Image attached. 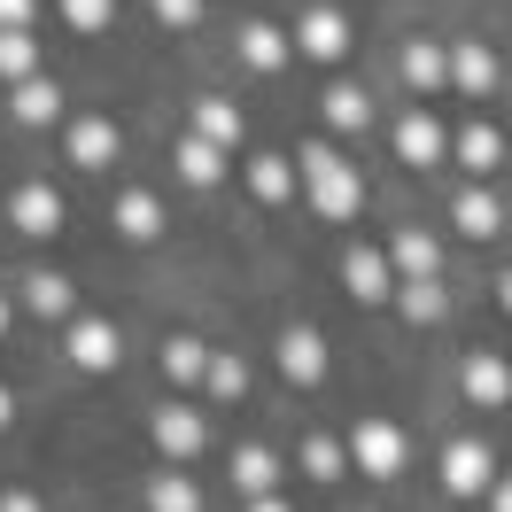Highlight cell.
I'll return each mask as SVG.
<instances>
[{
	"instance_id": "obj_1",
	"label": "cell",
	"mask_w": 512,
	"mask_h": 512,
	"mask_svg": "<svg viewBox=\"0 0 512 512\" xmlns=\"http://www.w3.org/2000/svg\"><path fill=\"white\" fill-rule=\"evenodd\" d=\"M303 187H311V202H319V218H357V202H365V187H357V171L342 156H334V148H303Z\"/></svg>"
},
{
	"instance_id": "obj_2",
	"label": "cell",
	"mask_w": 512,
	"mask_h": 512,
	"mask_svg": "<svg viewBox=\"0 0 512 512\" xmlns=\"http://www.w3.org/2000/svg\"><path fill=\"white\" fill-rule=\"evenodd\" d=\"M404 458H412V443H404L396 419H357V427H350V474L396 481V474H404Z\"/></svg>"
},
{
	"instance_id": "obj_3",
	"label": "cell",
	"mask_w": 512,
	"mask_h": 512,
	"mask_svg": "<svg viewBox=\"0 0 512 512\" xmlns=\"http://www.w3.org/2000/svg\"><path fill=\"white\" fill-rule=\"evenodd\" d=\"M63 357L78 373H109V365H117V326L109 319H70L63 326Z\"/></svg>"
},
{
	"instance_id": "obj_4",
	"label": "cell",
	"mask_w": 512,
	"mask_h": 512,
	"mask_svg": "<svg viewBox=\"0 0 512 512\" xmlns=\"http://www.w3.org/2000/svg\"><path fill=\"white\" fill-rule=\"evenodd\" d=\"M489 481H497L489 443H450V450H443V489H450V497H481Z\"/></svg>"
},
{
	"instance_id": "obj_5",
	"label": "cell",
	"mask_w": 512,
	"mask_h": 512,
	"mask_svg": "<svg viewBox=\"0 0 512 512\" xmlns=\"http://www.w3.org/2000/svg\"><path fill=\"white\" fill-rule=\"evenodd\" d=\"M458 388L474 396L481 412H497V404H512V365L497 350H474V357H466V373H458Z\"/></svg>"
},
{
	"instance_id": "obj_6",
	"label": "cell",
	"mask_w": 512,
	"mask_h": 512,
	"mask_svg": "<svg viewBox=\"0 0 512 512\" xmlns=\"http://www.w3.org/2000/svg\"><path fill=\"white\" fill-rule=\"evenodd\" d=\"M202 412H187V404H163L156 412V450H163V466H187L194 450H202Z\"/></svg>"
},
{
	"instance_id": "obj_7",
	"label": "cell",
	"mask_w": 512,
	"mask_h": 512,
	"mask_svg": "<svg viewBox=\"0 0 512 512\" xmlns=\"http://www.w3.org/2000/svg\"><path fill=\"white\" fill-rule=\"evenodd\" d=\"M8 225H16V233H39V241L63 233V194L55 187H16L8 194Z\"/></svg>"
},
{
	"instance_id": "obj_8",
	"label": "cell",
	"mask_w": 512,
	"mask_h": 512,
	"mask_svg": "<svg viewBox=\"0 0 512 512\" xmlns=\"http://www.w3.org/2000/svg\"><path fill=\"white\" fill-rule=\"evenodd\" d=\"M280 373H288L295 388H319L326 381V342L311 334V326H288V334H280Z\"/></svg>"
},
{
	"instance_id": "obj_9",
	"label": "cell",
	"mask_w": 512,
	"mask_h": 512,
	"mask_svg": "<svg viewBox=\"0 0 512 512\" xmlns=\"http://www.w3.org/2000/svg\"><path fill=\"white\" fill-rule=\"evenodd\" d=\"M24 311H32V319L70 326V319H78V288H70L63 272H32V280H24Z\"/></svg>"
},
{
	"instance_id": "obj_10",
	"label": "cell",
	"mask_w": 512,
	"mask_h": 512,
	"mask_svg": "<svg viewBox=\"0 0 512 512\" xmlns=\"http://www.w3.org/2000/svg\"><path fill=\"white\" fill-rule=\"evenodd\" d=\"M63 148H70L78 171H101V163H117V125H109V117H78Z\"/></svg>"
},
{
	"instance_id": "obj_11",
	"label": "cell",
	"mask_w": 512,
	"mask_h": 512,
	"mask_svg": "<svg viewBox=\"0 0 512 512\" xmlns=\"http://www.w3.org/2000/svg\"><path fill=\"white\" fill-rule=\"evenodd\" d=\"M295 47H303V55H319V63H342V55H350V24H342L334 8H311V16H303V32H295Z\"/></svg>"
},
{
	"instance_id": "obj_12",
	"label": "cell",
	"mask_w": 512,
	"mask_h": 512,
	"mask_svg": "<svg viewBox=\"0 0 512 512\" xmlns=\"http://www.w3.org/2000/svg\"><path fill=\"white\" fill-rule=\"evenodd\" d=\"M8 109H16V125H55L63 117V94H55V78H16V94H8Z\"/></svg>"
},
{
	"instance_id": "obj_13",
	"label": "cell",
	"mask_w": 512,
	"mask_h": 512,
	"mask_svg": "<svg viewBox=\"0 0 512 512\" xmlns=\"http://www.w3.org/2000/svg\"><path fill=\"white\" fill-rule=\"evenodd\" d=\"M342 280H350L357 303H388V295H396V288H388V256H373V249H350V256H342Z\"/></svg>"
},
{
	"instance_id": "obj_14",
	"label": "cell",
	"mask_w": 512,
	"mask_h": 512,
	"mask_svg": "<svg viewBox=\"0 0 512 512\" xmlns=\"http://www.w3.org/2000/svg\"><path fill=\"white\" fill-rule=\"evenodd\" d=\"M450 86H466V94H489V86H497V55H489L481 39H458V47H450Z\"/></svg>"
},
{
	"instance_id": "obj_15",
	"label": "cell",
	"mask_w": 512,
	"mask_h": 512,
	"mask_svg": "<svg viewBox=\"0 0 512 512\" xmlns=\"http://www.w3.org/2000/svg\"><path fill=\"white\" fill-rule=\"evenodd\" d=\"M179 179H187V187H218L225 179V148L202 140V132H187V140H179Z\"/></svg>"
},
{
	"instance_id": "obj_16",
	"label": "cell",
	"mask_w": 512,
	"mask_h": 512,
	"mask_svg": "<svg viewBox=\"0 0 512 512\" xmlns=\"http://www.w3.org/2000/svg\"><path fill=\"white\" fill-rule=\"evenodd\" d=\"M388 264H396L404 280H435V264H443V249H435L427 233H412V225H404V233L388 241Z\"/></svg>"
},
{
	"instance_id": "obj_17",
	"label": "cell",
	"mask_w": 512,
	"mask_h": 512,
	"mask_svg": "<svg viewBox=\"0 0 512 512\" xmlns=\"http://www.w3.org/2000/svg\"><path fill=\"white\" fill-rule=\"evenodd\" d=\"M450 225H458L466 241H489V233L505 225V210H497V202H489V194H481V187H466V194H458V202H450Z\"/></svg>"
},
{
	"instance_id": "obj_18",
	"label": "cell",
	"mask_w": 512,
	"mask_h": 512,
	"mask_svg": "<svg viewBox=\"0 0 512 512\" xmlns=\"http://www.w3.org/2000/svg\"><path fill=\"white\" fill-rule=\"evenodd\" d=\"M396 156H404V163H435V156H443V125H435L427 109H412V117L396 125Z\"/></svg>"
},
{
	"instance_id": "obj_19",
	"label": "cell",
	"mask_w": 512,
	"mask_h": 512,
	"mask_svg": "<svg viewBox=\"0 0 512 512\" xmlns=\"http://www.w3.org/2000/svg\"><path fill=\"white\" fill-rule=\"evenodd\" d=\"M117 233H125V241H156V233H163V202H156V194H140V187L117 194Z\"/></svg>"
},
{
	"instance_id": "obj_20",
	"label": "cell",
	"mask_w": 512,
	"mask_h": 512,
	"mask_svg": "<svg viewBox=\"0 0 512 512\" xmlns=\"http://www.w3.org/2000/svg\"><path fill=\"white\" fill-rule=\"evenodd\" d=\"M295 179H303V163H288V156H256L249 163V194L256 202H288Z\"/></svg>"
},
{
	"instance_id": "obj_21",
	"label": "cell",
	"mask_w": 512,
	"mask_h": 512,
	"mask_svg": "<svg viewBox=\"0 0 512 512\" xmlns=\"http://www.w3.org/2000/svg\"><path fill=\"white\" fill-rule=\"evenodd\" d=\"M39 70V39H32V24H0V78L16 86V78H32Z\"/></svg>"
},
{
	"instance_id": "obj_22",
	"label": "cell",
	"mask_w": 512,
	"mask_h": 512,
	"mask_svg": "<svg viewBox=\"0 0 512 512\" xmlns=\"http://www.w3.org/2000/svg\"><path fill=\"white\" fill-rule=\"evenodd\" d=\"M194 132H202V140H218V148H241V109L218 101V94H202V101H194Z\"/></svg>"
},
{
	"instance_id": "obj_23",
	"label": "cell",
	"mask_w": 512,
	"mask_h": 512,
	"mask_svg": "<svg viewBox=\"0 0 512 512\" xmlns=\"http://www.w3.org/2000/svg\"><path fill=\"white\" fill-rule=\"evenodd\" d=\"M443 78H450V55L435 47V39H412V47H404V86H419V94H435Z\"/></svg>"
},
{
	"instance_id": "obj_24",
	"label": "cell",
	"mask_w": 512,
	"mask_h": 512,
	"mask_svg": "<svg viewBox=\"0 0 512 512\" xmlns=\"http://www.w3.org/2000/svg\"><path fill=\"white\" fill-rule=\"evenodd\" d=\"M233 489H249V497H264V489H280V458H272L264 443L233 450Z\"/></svg>"
},
{
	"instance_id": "obj_25",
	"label": "cell",
	"mask_w": 512,
	"mask_h": 512,
	"mask_svg": "<svg viewBox=\"0 0 512 512\" xmlns=\"http://www.w3.org/2000/svg\"><path fill=\"white\" fill-rule=\"evenodd\" d=\"M148 512H202V489H194L179 466H163V474L148 481Z\"/></svg>"
},
{
	"instance_id": "obj_26",
	"label": "cell",
	"mask_w": 512,
	"mask_h": 512,
	"mask_svg": "<svg viewBox=\"0 0 512 512\" xmlns=\"http://www.w3.org/2000/svg\"><path fill=\"white\" fill-rule=\"evenodd\" d=\"M326 125L334 132H365L373 125V101L357 94V86H326Z\"/></svg>"
},
{
	"instance_id": "obj_27",
	"label": "cell",
	"mask_w": 512,
	"mask_h": 512,
	"mask_svg": "<svg viewBox=\"0 0 512 512\" xmlns=\"http://www.w3.org/2000/svg\"><path fill=\"white\" fill-rule=\"evenodd\" d=\"M241 55H249V70H280L288 63V32H280V24H249V32H241Z\"/></svg>"
},
{
	"instance_id": "obj_28",
	"label": "cell",
	"mask_w": 512,
	"mask_h": 512,
	"mask_svg": "<svg viewBox=\"0 0 512 512\" xmlns=\"http://www.w3.org/2000/svg\"><path fill=\"white\" fill-rule=\"evenodd\" d=\"M303 474H311V481H342V474H350V443L311 435V443H303Z\"/></svg>"
},
{
	"instance_id": "obj_29",
	"label": "cell",
	"mask_w": 512,
	"mask_h": 512,
	"mask_svg": "<svg viewBox=\"0 0 512 512\" xmlns=\"http://www.w3.org/2000/svg\"><path fill=\"white\" fill-rule=\"evenodd\" d=\"M396 303H404V319H412V326H435V319L450 311V295L435 288V280H404V288H396Z\"/></svg>"
},
{
	"instance_id": "obj_30",
	"label": "cell",
	"mask_w": 512,
	"mask_h": 512,
	"mask_svg": "<svg viewBox=\"0 0 512 512\" xmlns=\"http://www.w3.org/2000/svg\"><path fill=\"white\" fill-rule=\"evenodd\" d=\"M202 388H210V396H225V404H241V396H249V365H241L233 350L210 357V365H202Z\"/></svg>"
},
{
	"instance_id": "obj_31",
	"label": "cell",
	"mask_w": 512,
	"mask_h": 512,
	"mask_svg": "<svg viewBox=\"0 0 512 512\" xmlns=\"http://www.w3.org/2000/svg\"><path fill=\"white\" fill-rule=\"evenodd\" d=\"M202 365H210V350H202L194 334H171V342H163V373H171V381H202Z\"/></svg>"
},
{
	"instance_id": "obj_32",
	"label": "cell",
	"mask_w": 512,
	"mask_h": 512,
	"mask_svg": "<svg viewBox=\"0 0 512 512\" xmlns=\"http://www.w3.org/2000/svg\"><path fill=\"white\" fill-rule=\"evenodd\" d=\"M497 148H505V140H497L489 125H466V132H458V163H466V171H497Z\"/></svg>"
},
{
	"instance_id": "obj_33",
	"label": "cell",
	"mask_w": 512,
	"mask_h": 512,
	"mask_svg": "<svg viewBox=\"0 0 512 512\" xmlns=\"http://www.w3.org/2000/svg\"><path fill=\"white\" fill-rule=\"evenodd\" d=\"M63 16H70V32H109L117 24V0H63Z\"/></svg>"
},
{
	"instance_id": "obj_34",
	"label": "cell",
	"mask_w": 512,
	"mask_h": 512,
	"mask_svg": "<svg viewBox=\"0 0 512 512\" xmlns=\"http://www.w3.org/2000/svg\"><path fill=\"white\" fill-rule=\"evenodd\" d=\"M156 8V24H171V32H194L202 24V0H148Z\"/></svg>"
},
{
	"instance_id": "obj_35",
	"label": "cell",
	"mask_w": 512,
	"mask_h": 512,
	"mask_svg": "<svg viewBox=\"0 0 512 512\" xmlns=\"http://www.w3.org/2000/svg\"><path fill=\"white\" fill-rule=\"evenodd\" d=\"M0 24H39V0H0Z\"/></svg>"
},
{
	"instance_id": "obj_36",
	"label": "cell",
	"mask_w": 512,
	"mask_h": 512,
	"mask_svg": "<svg viewBox=\"0 0 512 512\" xmlns=\"http://www.w3.org/2000/svg\"><path fill=\"white\" fill-rule=\"evenodd\" d=\"M489 505H497V512H512V474H497V481H489Z\"/></svg>"
},
{
	"instance_id": "obj_37",
	"label": "cell",
	"mask_w": 512,
	"mask_h": 512,
	"mask_svg": "<svg viewBox=\"0 0 512 512\" xmlns=\"http://www.w3.org/2000/svg\"><path fill=\"white\" fill-rule=\"evenodd\" d=\"M0 512H39V497H24V489H8V497H0Z\"/></svg>"
},
{
	"instance_id": "obj_38",
	"label": "cell",
	"mask_w": 512,
	"mask_h": 512,
	"mask_svg": "<svg viewBox=\"0 0 512 512\" xmlns=\"http://www.w3.org/2000/svg\"><path fill=\"white\" fill-rule=\"evenodd\" d=\"M249 512H288V505H280V497H272V489H264V497H249Z\"/></svg>"
},
{
	"instance_id": "obj_39",
	"label": "cell",
	"mask_w": 512,
	"mask_h": 512,
	"mask_svg": "<svg viewBox=\"0 0 512 512\" xmlns=\"http://www.w3.org/2000/svg\"><path fill=\"white\" fill-rule=\"evenodd\" d=\"M497 303H505V311H512V272H505V280H497Z\"/></svg>"
},
{
	"instance_id": "obj_40",
	"label": "cell",
	"mask_w": 512,
	"mask_h": 512,
	"mask_svg": "<svg viewBox=\"0 0 512 512\" xmlns=\"http://www.w3.org/2000/svg\"><path fill=\"white\" fill-rule=\"evenodd\" d=\"M8 412H16V404H8V388H0V427H8Z\"/></svg>"
},
{
	"instance_id": "obj_41",
	"label": "cell",
	"mask_w": 512,
	"mask_h": 512,
	"mask_svg": "<svg viewBox=\"0 0 512 512\" xmlns=\"http://www.w3.org/2000/svg\"><path fill=\"white\" fill-rule=\"evenodd\" d=\"M0 334H8V295H0Z\"/></svg>"
}]
</instances>
